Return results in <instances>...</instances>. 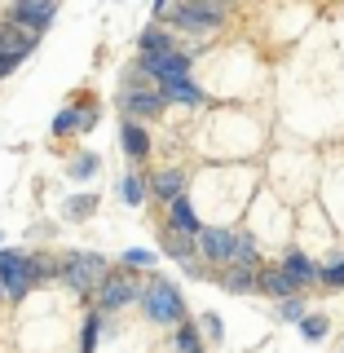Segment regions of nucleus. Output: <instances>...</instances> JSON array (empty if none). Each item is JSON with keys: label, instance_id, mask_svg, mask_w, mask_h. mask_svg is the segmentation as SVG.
<instances>
[{"label": "nucleus", "instance_id": "nucleus-1", "mask_svg": "<svg viewBox=\"0 0 344 353\" xmlns=\"http://www.w3.org/2000/svg\"><path fill=\"white\" fill-rule=\"evenodd\" d=\"M199 248L216 265H247L256 270V239L252 234H230V230H199Z\"/></svg>", "mask_w": 344, "mask_h": 353}, {"label": "nucleus", "instance_id": "nucleus-2", "mask_svg": "<svg viewBox=\"0 0 344 353\" xmlns=\"http://www.w3.org/2000/svg\"><path fill=\"white\" fill-rule=\"evenodd\" d=\"M141 305H146V314L154 323H181L185 318V305H181V296H176V287L163 283V279H154L146 292H141Z\"/></svg>", "mask_w": 344, "mask_h": 353}, {"label": "nucleus", "instance_id": "nucleus-3", "mask_svg": "<svg viewBox=\"0 0 344 353\" xmlns=\"http://www.w3.org/2000/svg\"><path fill=\"white\" fill-rule=\"evenodd\" d=\"M62 279L75 287V292H88V287H102L106 279V261L93 256V252H71L62 261Z\"/></svg>", "mask_w": 344, "mask_h": 353}, {"label": "nucleus", "instance_id": "nucleus-4", "mask_svg": "<svg viewBox=\"0 0 344 353\" xmlns=\"http://www.w3.org/2000/svg\"><path fill=\"white\" fill-rule=\"evenodd\" d=\"M31 283H36V274H31V256H18V252H0V287H5V296H22L31 292Z\"/></svg>", "mask_w": 344, "mask_h": 353}, {"label": "nucleus", "instance_id": "nucleus-5", "mask_svg": "<svg viewBox=\"0 0 344 353\" xmlns=\"http://www.w3.org/2000/svg\"><path fill=\"white\" fill-rule=\"evenodd\" d=\"M137 71L154 75L159 84H172V80H185V75H190V58H185V53H176V49L141 53V66H137Z\"/></svg>", "mask_w": 344, "mask_h": 353}, {"label": "nucleus", "instance_id": "nucleus-6", "mask_svg": "<svg viewBox=\"0 0 344 353\" xmlns=\"http://www.w3.org/2000/svg\"><path fill=\"white\" fill-rule=\"evenodd\" d=\"M172 22L181 31H216L221 27V9H216V0H190V5H181L172 14Z\"/></svg>", "mask_w": 344, "mask_h": 353}, {"label": "nucleus", "instance_id": "nucleus-7", "mask_svg": "<svg viewBox=\"0 0 344 353\" xmlns=\"http://www.w3.org/2000/svg\"><path fill=\"white\" fill-rule=\"evenodd\" d=\"M53 9H58V0H18V5H14V27L44 31L53 22Z\"/></svg>", "mask_w": 344, "mask_h": 353}, {"label": "nucleus", "instance_id": "nucleus-8", "mask_svg": "<svg viewBox=\"0 0 344 353\" xmlns=\"http://www.w3.org/2000/svg\"><path fill=\"white\" fill-rule=\"evenodd\" d=\"M119 102H124L128 115H159V110L168 106V102H163V93H150V88H124Z\"/></svg>", "mask_w": 344, "mask_h": 353}, {"label": "nucleus", "instance_id": "nucleus-9", "mask_svg": "<svg viewBox=\"0 0 344 353\" xmlns=\"http://www.w3.org/2000/svg\"><path fill=\"white\" fill-rule=\"evenodd\" d=\"M97 301H102V309H119V305L137 301V287H132L128 279H102V292H97Z\"/></svg>", "mask_w": 344, "mask_h": 353}, {"label": "nucleus", "instance_id": "nucleus-10", "mask_svg": "<svg viewBox=\"0 0 344 353\" xmlns=\"http://www.w3.org/2000/svg\"><path fill=\"white\" fill-rule=\"evenodd\" d=\"M283 274H287V279H292L296 287H305V283H314V279H318V265L309 261L305 252H287V256H283Z\"/></svg>", "mask_w": 344, "mask_h": 353}, {"label": "nucleus", "instance_id": "nucleus-11", "mask_svg": "<svg viewBox=\"0 0 344 353\" xmlns=\"http://www.w3.org/2000/svg\"><path fill=\"white\" fill-rule=\"evenodd\" d=\"M159 93H163V102H185V106H203V88H199V84H190V75H185V80H172V84H163Z\"/></svg>", "mask_w": 344, "mask_h": 353}, {"label": "nucleus", "instance_id": "nucleus-12", "mask_svg": "<svg viewBox=\"0 0 344 353\" xmlns=\"http://www.w3.org/2000/svg\"><path fill=\"white\" fill-rule=\"evenodd\" d=\"M36 49V31H18V27H0V53H18V58H27V53Z\"/></svg>", "mask_w": 344, "mask_h": 353}, {"label": "nucleus", "instance_id": "nucleus-13", "mask_svg": "<svg viewBox=\"0 0 344 353\" xmlns=\"http://www.w3.org/2000/svg\"><path fill=\"white\" fill-rule=\"evenodd\" d=\"M168 221H172L176 234H190V239L199 234V230H203V225H199V216H194V208L185 203V194H181V199H172V216H168Z\"/></svg>", "mask_w": 344, "mask_h": 353}, {"label": "nucleus", "instance_id": "nucleus-14", "mask_svg": "<svg viewBox=\"0 0 344 353\" xmlns=\"http://www.w3.org/2000/svg\"><path fill=\"white\" fill-rule=\"evenodd\" d=\"M256 287H261V292H270V296H279V301H283V296H296V292H301V287L287 279L283 270H265L261 279H256Z\"/></svg>", "mask_w": 344, "mask_h": 353}, {"label": "nucleus", "instance_id": "nucleus-15", "mask_svg": "<svg viewBox=\"0 0 344 353\" xmlns=\"http://www.w3.org/2000/svg\"><path fill=\"white\" fill-rule=\"evenodd\" d=\"M119 137H124V150L132 154V159H146V150H150V137H146V128H137V124L128 119Z\"/></svg>", "mask_w": 344, "mask_h": 353}, {"label": "nucleus", "instance_id": "nucleus-16", "mask_svg": "<svg viewBox=\"0 0 344 353\" xmlns=\"http://www.w3.org/2000/svg\"><path fill=\"white\" fill-rule=\"evenodd\" d=\"M154 194L168 199V203H172V199H181L185 194V176L181 172H159V176H154Z\"/></svg>", "mask_w": 344, "mask_h": 353}, {"label": "nucleus", "instance_id": "nucleus-17", "mask_svg": "<svg viewBox=\"0 0 344 353\" xmlns=\"http://www.w3.org/2000/svg\"><path fill=\"white\" fill-rule=\"evenodd\" d=\"M221 287H225V292H252V287H256V274H252L247 265H230Z\"/></svg>", "mask_w": 344, "mask_h": 353}, {"label": "nucleus", "instance_id": "nucleus-18", "mask_svg": "<svg viewBox=\"0 0 344 353\" xmlns=\"http://www.w3.org/2000/svg\"><path fill=\"white\" fill-rule=\"evenodd\" d=\"M93 208H97V199H93V194H75V199H66V216H71V221H84L88 212H93Z\"/></svg>", "mask_w": 344, "mask_h": 353}, {"label": "nucleus", "instance_id": "nucleus-19", "mask_svg": "<svg viewBox=\"0 0 344 353\" xmlns=\"http://www.w3.org/2000/svg\"><path fill=\"white\" fill-rule=\"evenodd\" d=\"M163 49H172V40L163 36L159 27H150V31H141V53H163Z\"/></svg>", "mask_w": 344, "mask_h": 353}, {"label": "nucleus", "instance_id": "nucleus-20", "mask_svg": "<svg viewBox=\"0 0 344 353\" xmlns=\"http://www.w3.org/2000/svg\"><path fill=\"white\" fill-rule=\"evenodd\" d=\"M190 248H194V239H190V234H176V230L168 234V256L185 261V256H190Z\"/></svg>", "mask_w": 344, "mask_h": 353}, {"label": "nucleus", "instance_id": "nucleus-21", "mask_svg": "<svg viewBox=\"0 0 344 353\" xmlns=\"http://www.w3.org/2000/svg\"><path fill=\"white\" fill-rule=\"evenodd\" d=\"M176 349H181V353H203V345H199V331L194 327H181V331H176Z\"/></svg>", "mask_w": 344, "mask_h": 353}, {"label": "nucleus", "instance_id": "nucleus-22", "mask_svg": "<svg viewBox=\"0 0 344 353\" xmlns=\"http://www.w3.org/2000/svg\"><path fill=\"white\" fill-rule=\"evenodd\" d=\"M80 128V110H62L58 119H53V132H58V137H66V132H75Z\"/></svg>", "mask_w": 344, "mask_h": 353}, {"label": "nucleus", "instance_id": "nucleus-23", "mask_svg": "<svg viewBox=\"0 0 344 353\" xmlns=\"http://www.w3.org/2000/svg\"><path fill=\"white\" fill-rule=\"evenodd\" d=\"M283 318H287V323H301V318H305V301H301V296H283Z\"/></svg>", "mask_w": 344, "mask_h": 353}, {"label": "nucleus", "instance_id": "nucleus-24", "mask_svg": "<svg viewBox=\"0 0 344 353\" xmlns=\"http://www.w3.org/2000/svg\"><path fill=\"white\" fill-rule=\"evenodd\" d=\"M318 279L331 283V287H344V256H340V261H331L327 270H318Z\"/></svg>", "mask_w": 344, "mask_h": 353}, {"label": "nucleus", "instance_id": "nucleus-25", "mask_svg": "<svg viewBox=\"0 0 344 353\" xmlns=\"http://www.w3.org/2000/svg\"><path fill=\"white\" fill-rule=\"evenodd\" d=\"M119 194H124L128 203H141V199H146V190H141L137 176H124V181H119Z\"/></svg>", "mask_w": 344, "mask_h": 353}, {"label": "nucleus", "instance_id": "nucleus-26", "mask_svg": "<svg viewBox=\"0 0 344 353\" xmlns=\"http://www.w3.org/2000/svg\"><path fill=\"white\" fill-rule=\"evenodd\" d=\"M93 172H97V154H80V159L71 163V176H80V181H84V176H93Z\"/></svg>", "mask_w": 344, "mask_h": 353}, {"label": "nucleus", "instance_id": "nucleus-27", "mask_svg": "<svg viewBox=\"0 0 344 353\" xmlns=\"http://www.w3.org/2000/svg\"><path fill=\"white\" fill-rule=\"evenodd\" d=\"M301 327H305L309 340H323L327 336V318H301Z\"/></svg>", "mask_w": 344, "mask_h": 353}, {"label": "nucleus", "instance_id": "nucleus-28", "mask_svg": "<svg viewBox=\"0 0 344 353\" xmlns=\"http://www.w3.org/2000/svg\"><path fill=\"white\" fill-rule=\"evenodd\" d=\"M97 327H102V318H88V323H84V340H80L84 353H93V345H97Z\"/></svg>", "mask_w": 344, "mask_h": 353}, {"label": "nucleus", "instance_id": "nucleus-29", "mask_svg": "<svg viewBox=\"0 0 344 353\" xmlns=\"http://www.w3.org/2000/svg\"><path fill=\"white\" fill-rule=\"evenodd\" d=\"M124 261H128V265H150V261H154V252H141V248H132V252H124Z\"/></svg>", "mask_w": 344, "mask_h": 353}, {"label": "nucleus", "instance_id": "nucleus-30", "mask_svg": "<svg viewBox=\"0 0 344 353\" xmlns=\"http://www.w3.org/2000/svg\"><path fill=\"white\" fill-rule=\"evenodd\" d=\"M22 58H18V53H0V80H5V75L9 71H14V66H18Z\"/></svg>", "mask_w": 344, "mask_h": 353}, {"label": "nucleus", "instance_id": "nucleus-31", "mask_svg": "<svg viewBox=\"0 0 344 353\" xmlns=\"http://www.w3.org/2000/svg\"><path fill=\"white\" fill-rule=\"evenodd\" d=\"M203 327H208V336H212V340H221V318H216V314H208Z\"/></svg>", "mask_w": 344, "mask_h": 353}, {"label": "nucleus", "instance_id": "nucleus-32", "mask_svg": "<svg viewBox=\"0 0 344 353\" xmlns=\"http://www.w3.org/2000/svg\"><path fill=\"white\" fill-rule=\"evenodd\" d=\"M0 296H5V287H0Z\"/></svg>", "mask_w": 344, "mask_h": 353}]
</instances>
